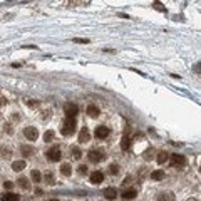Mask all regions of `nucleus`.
<instances>
[{
    "label": "nucleus",
    "mask_w": 201,
    "mask_h": 201,
    "mask_svg": "<svg viewBox=\"0 0 201 201\" xmlns=\"http://www.w3.org/2000/svg\"><path fill=\"white\" fill-rule=\"evenodd\" d=\"M136 191L134 189H126L124 193H122V198H124V199H134V198H136Z\"/></svg>",
    "instance_id": "obj_18"
},
{
    "label": "nucleus",
    "mask_w": 201,
    "mask_h": 201,
    "mask_svg": "<svg viewBox=\"0 0 201 201\" xmlns=\"http://www.w3.org/2000/svg\"><path fill=\"white\" fill-rule=\"evenodd\" d=\"M30 178H32L34 183H40V181H42V174H40V171H37V169H34V171L30 173Z\"/></svg>",
    "instance_id": "obj_17"
},
{
    "label": "nucleus",
    "mask_w": 201,
    "mask_h": 201,
    "mask_svg": "<svg viewBox=\"0 0 201 201\" xmlns=\"http://www.w3.org/2000/svg\"><path fill=\"white\" fill-rule=\"evenodd\" d=\"M24 134H25V137H27L29 141H35L37 137H39V131H37L35 127H25Z\"/></svg>",
    "instance_id": "obj_5"
},
{
    "label": "nucleus",
    "mask_w": 201,
    "mask_h": 201,
    "mask_svg": "<svg viewBox=\"0 0 201 201\" xmlns=\"http://www.w3.org/2000/svg\"><path fill=\"white\" fill-rule=\"evenodd\" d=\"M109 173H111V174H117V173H119V166L117 164H111V166H109Z\"/></svg>",
    "instance_id": "obj_26"
},
{
    "label": "nucleus",
    "mask_w": 201,
    "mask_h": 201,
    "mask_svg": "<svg viewBox=\"0 0 201 201\" xmlns=\"http://www.w3.org/2000/svg\"><path fill=\"white\" fill-rule=\"evenodd\" d=\"M35 194H37V196H42L44 193H42V189H37V191H35Z\"/></svg>",
    "instance_id": "obj_33"
},
{
    "label": "nucleus",
    "mask_w": 201,
    "mask_h": 201,
    "mask_svg": "<svg viewBox=\"0 0 201 201\" xmlns=\"http://www.w3.org/2000/svg\"><path fill=\"white\" fill-rule=\"evenodd\" d=\"M87 114H89L91 117H97V116L100 114V111H99V107H97V106L91 104V106H87Z\"/></svg>",
    "instance_id": "obj_11"
},
{
    "label": "nucleus",
    "mask_w": 201,
    "mask_h": 201,
    "mask_svg": "<svg viewBox=\"0 0 201 201\" xmlns=\"http://www.w3.org/2000/svg\"><path fill=\"white\" fill-rule=\"evenodd\" d=\"M164 171H163V169H156V171H153V174H151V178H153V180L154 181H163L164 180Z\"/></svg>",
    "instance_id": "obj_12"
},
{
    "label": "nucleus",
    "mask_w": 201,
    "mask_h": 201,
    "mask_svg": "<svg viewBox=\"0 0 201 201\" xmlns=\"http://www.w3.org/2000/svg\"><path fill=\"white\" fill-rule=\"evenodd\" d=\"M72 158L74 159H81L82 158V151L79 147H72Z\"/></svg>",
    "instance_id": "obj_21"
},
{
    "label": "nucleus",
    "mask_w": 201,
    "mask_h": 201,
    "mask_svg": "<svg viewBox=\"0 0 201 201\" xmlns=\"http://www.w3.org/2000/svg\"><path fill=\"white\" fill-rule=\"evenodd\" d=\"M5 131H7L8 134H10V133H12V127H10V126H5Z\"/></svg>",
    "instance_id": "obj_32"
},
{
    "label": "nucleus",
    "mask_w": 201,
    "mask_h": 201,
    "mask_svg": "<svg viewBox=\"0 0 201 201\" xmlns=\"http://www.w3.org/2000/svg\"><path fill=\"white\" fill-rule=\"evenodd\" d=\"M64 112L65 116H75L79 112V107L75 104H72V102H67V104H64Z\"/></svg>",
    "instance_id": "obj_6"
},
{
    "label": "nucleus",
    "mask_w": 201,
    "mask_h": 201,
    "mask_svg": "<svg viewBox=\"0 0 201 201\" xmlns=\"http://www.w3.org/2000/svg\"><path fill=\"white\" fill-rule=\"evenodd\" d=\"M87 158H89L92 163H99V161L104 159V153H102V151H97V149H92V151L87 153Z\"/></svg>",
    "instance_id": "obj_3"
},
{
    "label": "nucleus",
    "mask_w": 201,
    "mask_h": 201,
    "mask_svg": "<svg viewBox=\"0 0 201 201\" xmlns=\"http://www.w3.org/2000/svg\"><path fill=\"white\" fill-rule=\"evenodd\" d=\"M77 171H79V174H87V166H84V164H81L79 168H77Z\"/></svg>",
    "instance_id": "obj_27"
},
{
    "label": "nucleus",
    "mask_w": 201,
    "mask_h": 201,
    "mask_svg": "<svg viewBox=\"0 0 201 201\" xmlns=\"http://www.w3.org/2000/svg\"><path fill=\"white\" fill-rule=\"evenodd\" d=\"M89 141H91L89 129H87V127H82V129H81V133H79V143L86 144V143H89Z\"/></svg>",
    "instance_id": "obj_8"
},
{
    "label": "nucleus",
    "mask_w": 201,
    "mask_h": 201,
    "mask_svg": "<svg viewBox=\"0 0 201 201\" xmlns=\"http://www.w3.org/2000/svg\"><path fill=\"white\" fill-rule=\"evenodd\" d=\"M54 131H45V134H44V141H45V143H50V141L54 139Z\"/></svg>",
    "instance_id": "obj_22"
},
{
    "label": "nucleus",
    "mask_w": 201,
    "mask_h": 201,
    "mask_svg": "<svg viewBox=\"0 0 201 201\" xmlns=\"http://www.w3.org/2000/svg\"><path fill=\"white\" fill-rule=\"evenodd\" d=\"M4 188H5V189H12V188H14V183H12V181H5Z\"/></svg>",
    "instance_id": "obj_29"
},
{
    "label": "nucleus",
    "mask_w": 201,
    "mask_h": 201,
    "mask_svg": "<svg viewBox=\"0 0 201 201\" xmlns=\"http://www.w3.org/2000/svg\"><path fill=\"white\" fill-rule=\"evenodd\" d=\"M129 147H131V139H129V137H124V139L121 141V149L122 151H127Z\"/></svg>",
    "instance_id": "obj_20"
},
{
    "label": "nucleus",
    "mask_w": 201,
    "mask_h": 201,
    "mask_svg": "<svg viewBox=\"0 0 201 201\" xmlns=\"http://www.w3.org/2000/svg\"><path fill=\"white\" fill-rule=\"evenodd\" d=\"M24 168H25V161H20V159H18V161L12 163V169H14V171H22Z\"/></svg>",
    "instance_id": "obj_15"
},
{
    "label": "nucleus",
    "mask_w": 201,
    "mask_h": 201,
    "mask_svg": "<svg viewBox=\"0 0 201 201\" xmlns=\"http://www.w3.org/2000/svg\"><path fill=\"white\" fill-rule=\"evenodd\" d=\"M75 44H89V39H74Z\"/></svg>",
    "instance_id": "obj_30"
},
{
    "label": "nucleus",
    "mask_w": 201,
    "mask_h": 201,
    "mask_svg": "<svg viewBox=\"0 0 201 201\" xmlns=\"http://www.w3.org/2000/svg\"><path fill=\"white\" fill-rule=\"evenodd\" d=\"M4 199H5V201H17V199H18V196H17V194L8 193V194H5V196H4Z\"/></svg>",
    "instance_id": "obj_24"
},
{
    "label": "nucleus",
    "mask_w": 201,
    "mask_h": 201,
    "mask_svg": "<svg viewBox=\"0 0 201 201\" xmlns=\"http://www.w3.org/2000/svg\"><path fill=\"white\" fill-rule=\"evenodd\" d=\"M169 161H171V166H174V168H181V166L186 163V159H184L183 154H171Z\"/></svg>",
    "instance_id": "obj_4"
},
{
    "label": "nucleus",
    "mask_w": 201,
    "mask_h": 201,
    "mask_svg": "<svg viewBox=\"0 0 201 201\" xmlns=\"http://www.w3.org/2000/svg\"><path fill=\"white\" fill-rule=\"evenodd\" d=\"M96 136L99 137V139H106V137L109 136V127H104V126H99L96 129Z\"/></svg>",
    "instance_id": "obj_9"
},
{
    "label": "nucleus",
    "mask_w": 201,
    "mask_h": 201,
    "mask_svg": "<svg viewBox=\"0 0 201 201\" xmlns=\"http://www.w3.org/2000/svg\"><path fill=\"white\" fill-rule=\"evenodd\" d=\"M153 7H154L156 10H159V12H166V8L163 7V4H161V2H154V4H153Z\"/></svg>",
    "instance_id": "obj_25"
},
{
    "label": "nucleus",
    "mask_w": 201,
    "mask_h": 201,
    "mask_svg": "<svg viewBox=\"0 0 201 201\" xmlns=\"http://www.w3.org/2000/svg\"><path fill=\"white\" fill-rule=\"evenodd\" d=\"M75 131V116H65L64 127H62V134L64 136H71Z\"/></svg>",
    "instance_id": "obj_1"
},
{
    "label": "nucleus",
    "mask_w": 201,
    "mask_h": 201,
    "mask_svg": "<svg viewBox=\"0 0 201 201\" xmlns=\"http://www.w3.org/2000/svg\"><path fill=\"white\" fill-rule=\"evenodd\" d=\"M89 180H91V183H92V184H100L102 181H104V174H102L100 171H94L92 174H91Z\"/></svg>",
    "instance_id": "obj_7"
},
{
    "label": "nucleus",
    "mask_w": 201,
    "mask_h": 201,
    "mask_svg": "<svg viewBox=\"0 0 201 201\" xmlns=\"http://www.w3.org/2000/svg\"><path fill=\"white\" fill-rule=\"evenodd\" d=\"M104 198L106 199H116V198H117V189H116V188H106Z\"/></svg>",
    "instance_id": "obj_10"
},
{
    "label": "nucleus",
    "mask_w": 201,
    "mask_h": 201,
    "mask_svg": "<svg viewBox=\"0 0 201 201\" xmlns=\"http://www.w3.org/2000/svg\"><path fill=\"white\" fill-rule=\"evenodd\" d=\"M61 173L64 176H71L72 174V166L69 164V163H64V164L61 166Z\"/></svg>",
    "instance_id": "obj_13"
},
{
    "label": "nucleus",
    "mask_w": 201,
    "mask_h": 201,
    "mask_svg": "<svg viewBox=\"0 0 201 201\" xmlns=\"http://www.w3.org/2000/svg\"><path fill=\"white\" fill-rule=\"evenodd\" d=\"M18 186H20L22 189H25V191L30 189V183H29V180H27V178H20V180H18Z\"/></svg>",
    "instance_id": "obj_16"
},
{
    "label": "nucleus",
    "mask_w": 201,
    "mask_h": 201,
    "mask_svg": "<svg viewBox=\"0 0 201 201\" xmlns=\"http://www.w3.org/2000/svg\"><path fill=\"white\" fill-rule=\"evenodd\" d=\"M0 154H2V156H7V158H8V156H10V149H5V147H0Z\"/></svg>",
    "instance_id": "obj_28"
},
{
    "label": "nucleus",
    "mask_w": 201,
    "mask_h": 201,
    "mask_svg": "<svg viewBox=\"0 0 201 201\" xmlns=\"http://www.w3.org/2000/svg\"><path fill=\"white\" fill-rule=\"evenodd\" d=\"M45 183L47 184H50V186H52V184H54L55 183V181H54V174H52V173H45Z\"/></svg>",
    "instance_id": "obj_23"
},
{
    "label": "nucleus",
    "mask_w": 201,
    "mask_h": 201,
    "mask_svg": "<svg viewBox=\"0 0 201 201\" xmlns=\"http://www.w3.org/2000/svg\"><path fill=\"white\" fill-rule=\"evenodd\" d=\"M20 153L25 156V158H29V156L34 154V147L32 146H22L20 147Z\"/></svg>",
    "instance_id": "obj_14"
},
{
    "label": "nucleus",
    "mask_w": 201,
    "mask_h": 201,
    "mask_svg": "<svg viewBox=\"0 0 201 201\" xmlns=\"http://www.w3.org/2000/svg\"><path fill=\"white\" fill-rule=\"evenodd\" d=\"M47 159L52 163H59L62 159V149L59 146H54L52 149L47 151Z\"/></svg>",
    "instance_id": "obj_2"
},
{
    "label": "nucleus",
    "mask_w": 201,
    "mask_h": 201,
    "mask_svg": "<svg viewBox=\"0 0 201 201\" xmlns=\"http://www.w3.org/2000/svg\"><path fill=\"white\" fill-rule=\"evenodd\" d=\"M158 163L159 164H163V163H166V159H168V153H166V151H159L158 153Z\"/></svg>",
    "instance_id": "obj_19"
},
{
    "label": "nucleus",
    "mask_w": 201,
    "mask_h": 201,
    "mask_svg": "<svg viewBox=\"0 0 201 201\" xmlns=\"http://www.w3.org/2000/svg\"><path fill=\"white\" fill-rule=\"evenodd\" d=\"M27 104H29V106H37V104H39V102H37V100H29Z\"/></svg>",
    "instance_id": "obj_31"
}]
</instances>
